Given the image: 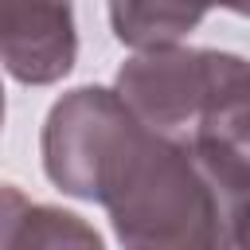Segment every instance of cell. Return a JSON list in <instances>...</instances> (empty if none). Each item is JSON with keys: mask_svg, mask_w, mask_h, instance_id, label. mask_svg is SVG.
Here are the masks:
<instances>
[{"mask_svg": "<svg viewBox=\"0 0 250 250\" xmlns=\"http://www.w3.org/2000/svg\"><path fill=\"white\" fill-rule=\"evenodd\" d=\"M43 172L59 191L105 207L121 246H230L238 203L117 86H78L51 105Z\"/></svg>", "mask_w": 250, "mask_h": 250, "instance_id": "cell-1", "label": "cell"}, {"mask_svg": "<svg viewBox=\"0 0 250 250\" xmlns=\"http://www.w3.org/2000/svg\"><path fill=\"white\" fill-rule=\"evenodd\" d=\"M117 94L180 141L230 203L250 195V62L207 47H145L117 70Z\"/></svg>", "mask_w": 250, "mask_h": 250, "instance_id": "cell-2", "label": "cell"}, {"mask_svg": "<svg viewBox=\"0 0 250 250\" xmlns=\"http://www.w3.org/2000/svg\"><path fill=\"white\" fill-rule=\"evenodd\" d=\"M78 59L74 0H0V62L23 86H51Z\"/></svg>", "mask_w": 250, "mask_h": 250, "instance_id": "cell-3", "label": "cell"}, {"mask_svg": "<svg viewBox=\"0 0 250 250\" xmlns=\"http://www.w3.org/2000/svg\"><path fill=\"white\" fill-rule=\"evenodd\" d=\"M211 8L250 16V0H109V27L117 43L145 51L188 39Z\"/></svg>", "mask_w": 250, "mask_h": 250, "instance_id": "cell-4", "label": "cell"}, {"mask_svg": "<svg viewBox=\"0 0 250 250\" xmlns=\"http://www.w3.org/2000/svg\"><path fill=\"white\" fill-rule=\"evenodd\" d=\"M23 246H102V234L74 211L31 203L16 184H0V250Z\"/></svg>", "mask_w": 250, "mask_h": 250, "instance_id": "cell-5", "label": "cell"}, {"mask_svg": "<svg viewBox=\"0 0 250 250\" xmlns=\"http://www.w3.org/2000/svg\"><path fill=\"white\" fill-rule=\"evenodd\" d=\"M230 246H250V195L238 203L234 223H230Z\"/></svg>", "mask_w": 250, "mask_h": 250, "instance_id": "cell-6", "label": "cell"}, {"mask_svg": "<svg viewBox=\"0 0 250 250\" xmlns=\"http://www.w3.org/2000/svg\"><path fill=\"white\" fill-rule=\"evenodd\" d=\"M0 125H4V86H0Z\"/></svg>", "mask_w": 250, "mask_h": 250, "instance_id": "cell-7", "label": "cell"}]
</instances>
